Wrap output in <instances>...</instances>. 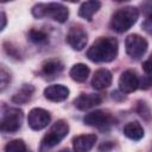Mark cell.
<instances>
[{
	"instance_id": "7c38bea8",
	"label": "cell",
	"mask_w": 152,
	"mask_h": 152,
	"mask_svg": "<svg viewBox=\"0 0 152 152\" xmlns=\"http://www.w3.org/2000/svg\"><path fill=\"white\" fill-rule=\"evenodd\" d=\"M96 142L95 134H83L78 135L72 140L74 152H89Z\"/></svg>"
},
{
	"instance_id": "ba28073f",
	"label": "cell",
	"mask_w": 152,
	"mask_h": 152,
	"mask_svg": "<svg viewBox=\"0 0 152 152\" xmlns=\"http://www.w3.org/2000/svg\"><path fill=\"white\" fill-rule=\"evenodd\" d=\"M51 116L50 113L43 108H33L30 110L28 116H27V122L28 126L33 131H40L45 128L50 124Z\"/></svg>"
},
{
	"instance_id": "e0dca14e",
	"label": "cell",
	"mask_w": 152,
	"mask_h": 152,
	"mask_svg": "<svg viewBox=\"0 0 152 152\" xmlns=\"http://www.w3.org/2000/svg\"><path fill=\"white\" fill-rule=\"evenodd\" d=\"M89 68L83 63H77L70 69V77L76 82H84L89 76Z\"/></svg>"
},
{
	"instance_id": "4fadbf2b",
	"label": "cell",
	"mask_w": 152,
	"mask_h": 152,
	"mask_svg": "<svg viewBox=\"0 0 152 152\" xmlns=\"http://www.w3.org/2000/svg\"><path fill=\"white\" fill-rule=\"evenodd\" d=\"M112 83V72L107 69H99L95 71L93 80H91V86L96 90H102L106 89L110 86Z\"/></svg>"
},
{
	"instance_id": "d6986e66",
	"label": "cell",
	"mask_w": 152,
	"mask_h": 152,
	"mask_svg": "<svg viewBox=\"0 0 152 152\" xmlns=\"http://www.w3.org/2000/svg\"><path fill=\"white\" fill-rule=\"evenodd\" d=\"M32 94H33V87L32 86H24L14 96H13V101L14 102H17V103H23V102H27L30 99H31V96H32Z\"/></svg>"
},
{
	"instance_id": "ffe728a7",
	"label": "cell",
	"mask_w": 152,
	"mask_h": 152,
	"mask_svg": "<svg viewBox=\"0 0 152 152\" xmlns=\"http://www.w3.org/2000/svg\"><path fill=\"white\" fill-rule=\"evenodd\" d=\"M5 152H26V145L23 140L15 139L5 146Z\"/></svg>"
},
{
	"instance_id": "7402d4cb",
	"label": "cell",
	"mask_w": 152,
	"mask_h": 152,
	"mask_svg": "<svg viewBox=\"0 0 152 152\" xmlns=\"http://www.w3.org/2000/svg\"><path fill=\"white\" fill-rule=\"evenodd\" d=\"M142 69L147 75H152V53L150 55V57L142 63Z\"/></svg>"
},
{
	"instance_id": "44dd1931",
	"label": "cell",
	"mask_w": 152,
	"mask_h": 152,
	"mask_svg": "<svg viewBox=\"0 0 152 152\" xmlns=\"http://www.w3.org/2000/svg\"><path fill=\"white\" fill-rule=\"evenodd\" d=\"M28 38H30V40H32L36 44H42L48 40V34L39 30H31L28 32Z\"/></svg>"
},
{
	"instance_id": "2e32d148",
	"label": "cell",
	"mask_w": 152,
	"mask_h": 152,
	"mask_svg": "<svg viewBox=\"0 0 152 152\" xmlns=\"http://www.w3.org/2000/svg\"><path fill=\"white\" fill-rule=\"evenodd\" d=\"M124 134L131 139V140H140L144 137V129L141 127V125L137 121H131L128 124L125 125L124 127Z\"/></svg>"
},
{
	"instance_id": "5bb4252c",
	"label": "cell",
	"mask_w": 152,
	"mask_h": 152,
	"mask_svg": "<svg viewBox=\"0 0 152 152\" xmlns=\"http://www.w3.org/2000/svg\"><path fill=\"white\" fill-rule=\"evenodd\" d=\"M102 101L101 96L97 94H81L77 99H75V107L80 110H86L100 104Z\"/></svg>"
},
{
	"instance_id": "8992f818",
	"label": "cell",
	"mask_w": 152,
	"mask_h": 152,
	"mask_svg": "<svg viewBox=\"0 0 152 152\" xmlns=\"http://www.w3.org/2000/svg\"><path fill=\"white\" fill-rule=\"evenodd\" d=\"M125 48L128 56L134 59L140 58L147 50V42L139 34H129L125 39Z\"/></svg>"
},
{
	"instance_id": "6da1fadb",
	"label": "cell",
	"mask_w": 152,
	"mask_h": 152,
	"mask_svg": "<svg viewBox=\"0 0 152 152\" xmlns=\"http://www.w3.org/2000/svg\"><path fill=\"white\" fill-rule=\"evenodd\" d=\"M118 40L113 37H100L87 51V57L96 63L112 62L118 55Z\"/></svg>"
},
{
	"instance_id": "277c9868",
	"label": "cell",
	"mask_w": 152,
	"mask_h": 152,
	"mask_svg": "<svg viewBox=\"0 0 152 152\" xmlns=\"http://www.w3.org/2000/svg\"><path fill=\"white\" fill-rule=\"evenodd\" d=\"M68 132H69V126L64 120H59L55 122L42 140L43 147L50 148V147L56 146L66 137Z\"/></svg>"
},
{
	"instance_id": "52a82bcc",
	"label": "cell",
	"mask_w": 152,
	"mask_h": 152,
	"mask_svg": "<svg viewBox=\"0 0 152 152\" xmlns=\"http://www.w3.org/2000/svg\"><path fill=\"white\" fill-rule=\"evenodd\" d=\"M83 121L86 125L96 127L101 131H107L113 125V118L103 110H95V112L87 114Z\"/></svg>"
},
{
	"instance_id": "cb8c5ba5",
	"label": "cell",
	"mask_w": 152,
	"mask_h": 152,
	"mask_svg": "<svg viewBox=\"0 0 152 152\" xmlns=\"http://www.w3.org/2000/svg\"><path fill=\"white\" fill-rule=\"evenodd\" d=\"M1 21H2V24H1V30H4V28H5V25H6V14H5L4 12H1Z\"/></svg>"
},
{
	"instance_id": "3957f363",
	"label": "cell",
	"mask_w": 152,
	"mask_h": 152,
	"mask_svg": "<svg viewBox=\"0 0 152 152\" xmlns=\"http://www.w3.org/2000/svg\"><path fill=\"white\" fill-rule=\"evenodd\" d=\"M138 17H139V12L135 7H133V6L122 7V8L118 10L114 13V15L112 17L110 27L119 33L126 32L135 24Z\"/></svg>"
},
{
	"instance_id": "9a60e30c",
	"label": "cell",
	"mask_w": 152,
	"mask_h": 152,
	"mask_svg": "<svg viewBox=\"0 0 152 152\" xmlns=\"http://www.w3.org/2000/svg\"><path fill=\"white\" fill-rule=\"evenodd\" d=\"M101 7V2L100 1H95V0H91V1H86L81 5L80 10H78V15L88 21L91 20L93 15L100 10Z\"/></svg>"
},
{
	"instance_id": "8fae6325",
	"label": "cell",
	"mask_w": 152,
	"mask_h": 152,
	"mask_svg": "<svg viewBox=\"0 0 152 152\" xmlns=\"http://www.w3.org/2000/svg\"><path fill=\"white\" fill-rule=\"evenodd\" d=\"M44 96L52 102H61L69 96V89L63 84H52L45 88Z\"/></svg>"
},
{
	"instance_id": "5b68a950",
	"label": "cell",
	"mask_w": 152,
	"mask_h": 152,
	"mask_svg": "<svg viewBox=\"0 0 152 152\" xmlns=\"http://www.w3.org/2000/svg\"><path fill=\"white\" fill-rule=\"evenodd\" d=\"M23 121V112L18 108H8L4 112L1 119V131L7 133L17 132Z\"/></svg>"
},
{
	"instance_id": "ac0fdd59",
	"label": "cell",
	"mask_w": 152,
	"mask_h": 152,
	"mask_svg": "<svg viewBox=\"0 0 152 152\" xmlns=\"http://www.w3.org/2000/svg\"><path fill=\"white\" fill-rule=\"evenodd\" d=\"M42 70L45 75H56L63 70V63L58 59H50L43 64Z\"/></svg>"
},
{
	"instance_id": "603a6c76",
	"label": "cell",
	"mask_w": 152,
	"mask_h": 152,
	"mask_svg": "<svg viewBox=\"0 0 152 152\" xmlns=\"http://www.w3.org/2000/svg\"><path fill=\"white\" fill-rule=\"evenodd\" d=\"M6 78H7V74L5 71L4 68H1V90H4V88L6 87Z\"/></svg>"
},
{
	"instance_id": "30bf717a",
	"label": "cell",
	"mask_w": 152,
	"mask_h": 152,
	"mask_svg": "<svg viewBox=\"0 0 152 152\" xmlns=\"http://www.w3.org/2000/svg\"><path fill=\"white\" fill-rule=\"evenodd\" d=\"M139 84H140L139 78L133 70L124 71L119 78V89L125 94H129V93L135 91L138 89Z\"/></svg>"
},
{
	"instance_id": "7a4b0ae2",
	"label": "cell",
	"mask_w": 152,
	"mask_h": 152,
	"mask_svg": "<svg viewBox=\"0 0 152 152\" xmlns=\"http://www.w3.org/2000/svg\"><path fill=\"white\" fill-rule=\"evenodd\" d=\"M32 14L38 19L51 18L58 23H64L69 17V10L64 5L57 2L37 4L32 7Z\"/></svg>"
},
{
	"instance_id": "9c48e42d",
	"label": "cell",
	"mask_w": 152,
	"mask_h": 152,
	"mask_svg": "<svg viewBox=\"0 0 152 152\" xmlns=\"http://www.w3.org/2000/svg\"><path fill=\"white\" fill-rule=\"evenodd\" d=\"M66 42L68 44L76 51L83 50V48L87 44V33L78 26H72L68 31L66 34Z\"/></svg>"
}]
</instances>
